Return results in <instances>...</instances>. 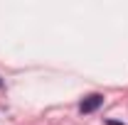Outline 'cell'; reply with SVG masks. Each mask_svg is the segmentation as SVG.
I'll use <instances>...</instances> for the list:
<instances>
[{
    "label": "cell",
    "instance_id": "cell-1",
    "mask_svg": "<svg viewBox=\"0 0 128 125\" xmlns=\"http://www.w3.org/2000/svg\"><path fill=\"white\" fill-rule=\"evenodd\" d=\"M104 103V96H98V93H91V96H86L84 101H81V106H79V110L81 113H94L98 106Z\"/></svg>",
    "mask_w": 128,
    "mask_h": 125
},
{
    "label": "cell",
    "instance_id": "cell-2",
    "mask_svg": "<svg viewBox=\"0 0 128 125\" xmlns=\"http://www.w3.org/2000/svg\"><path fill=\"white\" fill-rule=\"evenodd\" d=\"M106 125H123V123H116V120H108Z\"/></svg>",
    "mask_w": 128,
    "mask_h": 125
},
{
    "label": "cell",
    "instance_id": "cell-3",
    "mask_svg": "<svg viewBox=\"0 0 128 125\" xmlns=\"http://www.w3.org/2000/svg\"><path fill=\"white\" fill-rule=\"evenodd\" d=\"M0 86H2V81H0Z\"/></svg>",
    "mask_w": 128,
    "mask_h": 125
}]
</instances>
